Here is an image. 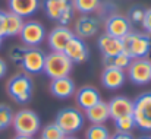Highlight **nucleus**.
<instances>
[{
	"label": "nucleus",
	"mask_w": 151,
	"mask_h": 139,
	"mask_svg": "<svg viewBox=\"0 0 151 139\" xmlns=\"http://www.w3.org/2000/svg\"><path fill=\"white\" fill-rule=\"evenodd\" d=\"M126 75L125 70L117 69V67H104L103 75H101V82L107 90H119L123 84H125Z\"/></svg>",
	"instance_id": "16"
},
{
	"label": "nucleus",
	"mask_w": 151,
	"mask_h": 139,
	"mask_svg": "<svg viewBox=\"0 0 151 139\" xmlns=\"http://www.w3.org/2000/svg\"><path fill=\"white\" fill-rule=\"evenodd\" d=\"M110 132L104 125H91L87 132H85V139H110Z\"/></svg>",
	"instance_id": "25"
},
{
	"label": "nucleus",
	"mask_w": 151,
	"mask_h": 139,
	"mask_svg": "<svg viewBox=\"0 0 151 139\" xmlns=\"http://www.w3.org/2000/svg\"><path fill=\"white\" fill-rule=\"evenodd\" d=\"M9 10L19 15L21 18H28L34 15L40 7V0H9Z\"/></svg>",
	"instance_id": "17"
},
{
	"label": "nucleus",
	"mask_w": 151,
	"mask_h": 139,
	"mask_svg": "<svg viewBox=\"0 0 151 139\" xmlns=\"http://www.w3.org/2000/svg\"><path fill=\"white\" fill-rule=\"evenodd\" d=\"M6 72H7V64H6V62L0 57V79L6 75Z\"/></svg>",
	"instance_id": "33"
},
{
	"label": "nucleus",
	"mask_w": 151,
	"mask_h": 139,
	"mask_svg": "<svg viewBox=\"0 0 151 139\" xmlns=\"http://www.w3.org/2000/svg\"><path fill=\"white\" fill-rule=\"evenodd\" d=\"M128 78L135 85H145L151 82V60L132 59L128 66Z\"/></svg>",
	"instance_id": "8"
},
{
	"label": "nucleus",
	"mask_w": 151,
	"mask_h": 139,
	"mask_svg": "<svg viewBox=\"0 0 151 139\" xmlns=\"http://www.w3.org/2000/svg\"><path fill=\"white\" fill-rule=\"evenodd\" d=\"M54 123L66 135H72L84 126V114L76 108H63L57 113Z\"/></svg>",
	"instance_id": "6"
},
{
	"label": "nucleus",
	"mask_w": 151,
	"mask_h": 139,
	"mask_svg": "<svg viewBox=\"0 0 151 139\" xmlns=\"http://www.w3.org/2000/svg\"><path fill=\"white\" fill-rule=\"evenodd\" d=\"M122 40L123 51L132 59H147L151 51V37L142 32H129Z\"/></svg>",
	"instance_id": "1"
},
{
	"label": "nucleus",
	"mask_w": 151,
	"mask_h": 139,
	"mask_svg": "<svg viewBox=\"0 0 151 139\" xmlns=\"http://www.w3.org/2000/svg\"><path fill=\"white\" fill-rule=\"evenodd\" d=\"M72 66H73V63L63 51H51L50 54H46L43 72L51 79L66 78V76H69Z\"/></svg>",
	"instance_id": "2"
},
{
	"label": "nucleus",
	"mask_w": 151,
	"mask_h": 139,
	"mask_svg": "<svg viewBox=\"0 0 151 139\" xmlns=\"http://www.w3.org/2000/svg\"><path fill=\"white\" fill-rule=\"evenodd\" d=\"M101 21L100 18H96L93 15H82L75 22V31L73 34L79 38H88L93 35H97L100 31Z\"/></svg>",
	"instance_id": "12"
},
{
	"label": "nucleus",
	"mask_w": 151,
	"mask_h": 139,
	"mask_svg": "<svg viewBox=\"0 0 151 139\" xmlns=\"http://www.w3.org/2000/svg\"><path fill=\"white\" fill-rule=\"evenodd\" d=\"M142 28H144V31L151 35V9H147L145 10V16H144V21H142Z\"/></svg>",
	"instance_id": "31"
},
{
	"label": "nucleus",
	"mask_w": 151,
	"mask_h": 139,
	"mask_svg": "<svg viewBox=\"0 0 151 139\" xmlns=\"http://www.w3.org/2000/svg\"><path fill=\"white\" fill-rule=\"evenodd\" d=\"M0 37H4V12H0Z\"/></svg>",
	"instance_id": "34"
},
{
	"label": "nucleus",
	"mask_w": 151,
	"mask_h": 139,
	"mask_svg": "<svg viewBox=\"0 0 151 139\" xmlns=\"http://www.w3.org/2000/svg\"><path fill=\"white\" fill-rule=\"evenodd\" d=\"M101 100L100 92L94 87H82L76 94V102L82 110H88Z\"/></svg>",
	"instance_id": "21"
},
{
	"label": "nucleus",
	"mask_w": 151,
	"mask_h": 139,
	"mask_svg": "<svg viewBox=\"0 0 151 139\" xmlns=\"http://www.w3.org/2000/svg\"><path fill=\"white\" fill-rule=\"evenodd\" d=\"M27 48H28V47H21V46L13 47V48L9 51V56H10L12 62L21 66V62H22V59H24V54H25Z\"/></svg>",
	"instance_id": "30"
},
{
	"label": "nucleus",
	"mask_w": 151,
	"mask_h": 139,
	"mask_svg": "<svg viewBox=\"0 0 151 139\" xmlns=\"http://www.w3.org/2000/svg\"><path fill=\"white\" fill-rule=\"evenodd\" d=\"M110 139H134L131 132H116Z\"/></svg>",
	"instance_id": "32"
},
{
	"label": "nucleus",
	"mask_w": 151,
	"mask_h": 139,
	"mask_svg": "<svg viewBox=\"0 0 151 139\" xmlns=\"http://www.w3.org/2000/svg\"><path fill=\"white\" fill-rule=\"evenodd\" d=\"M13 139H34V138H32V136H28V135H18V133H16V136Z\"/></svg>",
	"instance_id": "35"
},
{
	"label": "nucleus",
	"mask_w": 151,
	"mask_h": 139,
	"mask_svg": "<svg viewBox=\"0 0 151 139\" xmlns=\"http://www.w3.org/2000/svg\"><path fill=\"white\" fill-rule=\"evenodd\" d=\"M107 104H109L110 119H113V120L123 117V116H129L134 113V101L126 98V97L117 95V97L111 98L110 102H107Z\"/></svg>",
	"instance_id": "15"
},
{
	"label": "nucleus",
	"mask_w": 151,
	"mask_h": 139,
	"mask_svg": "<svg viewBox=\"0 0 151 139\" xmlns=\"http://www.w3.org/2000/svg\"><path fill=\"white\" fill-rule=\"evenodd\" d=\"M1 43H3V38L0 37V47H1Z\"/></svg>",
	"instance_id": "38"
},
{
	"label": "nucleus",
	"mask_w": 151,
	"mask_h": 139,
	"mask_svg": "<svg viewBox=\"0 0 151 139\" xmlns=\"http://www.w3.org/2000/svg\"><path fill=\"white\" fill-rule=\"evenodd\" d=\"M44 10L51 21L68 27L73 19V6L70 0H44Z\"/></svg>",
	"instance_id": "5"
},
{
	"label": "nucleus",
	"mask_w": 151,
	"mask_h": 139,
	"mask_svg": "<svg viewBox=\"0 0 151 139\" xmlns=\"http://www.w3.org/2000/svg\"><path fill=\"white\" fill-rule=\"evenodd\" d=\"M97 44H99L100 51L103 53V57H111V56H116L117 53L123 51L122 40L116 38V37H111L109 34L100 35L99 40H97Z\"/></svg>",
	"instance_id": "18"
},
{
	"label": "nucleus",
	"mask_w": 151,
	"mask_h": 139,
	"mask_svg": "<svg viewBox=\"0 0 151 139\" xmlns=\"http://www.w3.org/2000/svg\"><path fill=\"white\" fill-rule=\"evenodd\" d=\"M24 18L13 12L4 13V37H15L21 34V29L24 27Z\"/></svg>",
	"instance_id": "22"
},
{
	"label": "nucleus",
	"mask_w": 151,
	"mask_h": 139,
	"mask_svg": "<svg viewBox=\"0 0 151 139\" xmlns=\"http://www.w3.org/2000/svg\"><path fill=\"white\" fill-rule=\"evenodd\" d=\"M63 139H78V138H75V136H70V135H66Z\"/></svg>",
	"instance_id": "36"
},
{
	"label": "nucleus",
	"mask_w": 151,
	"mask_h": 139,
	"mask_svg": "<svg viewBox=\"0 0 151 139\" xmlns=\"http://www.w3.org/2000/svg\"><path fill=\"white\" fill-rule=\"evenodd\" d=\"M63 53L70 59L72 63H84V62L88 60V56H90L87 44L84 43L82 38H79L76 35L69 40V43L66 44Z\"/></svg>",
	"instance_id": "13"
},
{
	"label": "nucleus",
	"mask_w": 151,
	"mask_h": 139,
	"mask_svg": "<svg viewBox=\"0 0 151 139\" xmlns=\"http://www.w3.org/2000/svg\"><path fill=\"white\" fill-rule=\"evenodd\" d=\"M44 62H46V54L38 47H28L21 62V67L25 70V73L35 75L44 70Z\"/></svg>",
	"instance_id": "10"
},
{
	"label": "nucleus",
	"mask_w": 151,
	"mask_h": 139,
	"mask_svg": "<svg viewBox=\"0 0 151 139\" xmlns=\"http://www.w3.org/2000/svg\"><path fill=\"white\" fill-rule=\"evenodd\" d=\"M85 117L90 120L91 125H104L110 119V111H109V104L100 100L96 105L91 108L85 110Z\"/></svg>",
	"instance_id": "20"
},
{
	"label": "nucleus",
	"mask_w": 151,
	"mask_h": 139,
	"mask_svg": "<svg viewBox=\"0 0 151 139\" xmlns=\"http://www.w3.org/2000/svg\"><path fill=\"white\" fill-rule=\"evenodd\" d=\"M19 37H21V41L24 43V46L38 47L43 44V41L46 38V29L40 22L28 21V22L24 24Z\"/></svg>",
	"instance_id": "9"
},
{
	"label": "nucleus",
	"mask_w": 151,
	"mask_h": 139,
	"mask_svg": "<svg viewBox=\"0 0 151 139\" xmlns=\"http://www.w3.org/2000/svg\"><path fill=\"white\" fill-rule=\"evenodd\" d=\"M12 126L18 135L34 136L41 129V120L35 111L29 108H24V110H19L16 114H13Z\"/></svg>",
	"instance_id": "4"
},
{
	"label": "nucleus",
	"mask_w": 151,
	"mask_h": 139,
	"mask_svg": "<svg viewBox=\"0 0 151 139\" xmlns=\"http://www.w3.org/2000/svg\"><path fill=\"white\" fill-rule=\"evenodd\" d=\"M114 125L117 128V132H132L137 128V123H135V119H134L132 114L116 119L114 120Z\"/></svg>",
	"instance_id": "26"
},
{
	"label": "nucleus",
	"mask_w": 151,
	"mask_h": 139,
	"mask_svg": "<svg viewBox=\"0 0 151 139\" xmlns=\"http://www.w3.org/2000/svg\"><path fill=\"white\" fill-rule=\"evenodd\" d=\"M50 92L57 97V98H69L75 92V84L73 81L66 76V78H59V79H51L50 84Z\"/></svg>",
	"instance_id": "19"
},
{
	"label": "nucleus",
	"mask_w": 151,
	"mask_h": 139,
	"mask_svg": "<svg viewBox=\"0 0 151 139\" xmlns=\"http://www.w3.org/2000/svg\"><path fill=\"white\" fill-rule=\"evenodd\" d=\"M139 139H151V136H142V138H139Z\"/></svg>",
	"instance_id": "37"
},
{
	"label": "nucleus",
	"mask_w": 151,
	"mask_h": 139,
	"mask_svg": "<svg viewBox=\"0 0 151 139\" xmlns=\"http://www.w3.org/2000/svg\"><path fill=\"white\" fill-rule=\"evenodd\" d=\"M72 37H75L72 29H69L68 27H63V25H57L47 35V43H49L51 51H63Z\"/></svg>",
	"instance_id": "14"
},
{
	"label": "nucleus",
	"mask_w": 151,
	"mask_h": 139,
	"mask_svg": "<svg viewBox=\"0 0 151 139\" xmlns=\"http://www.w3.org/2000/svg\"><path fill=\"white\" fill-rule=\"evenodd\" d=\"M145 10L147 9H144L142 6H134V7H131L129 9V12H128V21L131 22V24H134V25H141L142 24V21H144V16H145Z\"/></svg>",
	"instance_id": "29"
},
{
	"label": "nucleus",
	"mask_w": 151,
	"mask_h": 139,
	"mask_svg": "<svg viewBox=\"0 0 151 139\" xmlns=\"http://www.w3.org/2000/svg\"><path fill=\"white\" fill-rule=\"evenodd\" d=\"M137 128L142 130H151V92L139 95L134 101V113H132Z\"/></svg>",
	"instance_id": "7"
},
{
	"label": "nucleus",
	"mask_w": 151,
	"mask_h": 139,
	"mask_svg": "<svg viewBox=\"0 0 151 139\" xmlns=\"http://www.w3.org/2000/svg\"><path fill=\"white\" fill-rule=\"evenodd\" d=\"M32 79L28 73H16L7 82V94L18 104H25L32 97Z\"/></svg>",
	"instance_id": "3"
},
{
	"label": "nucleus",
	"mask_w": 151,
	"mask_h": 139,
	"mask_svg": "<svg viewBox=\"0 0 151 139\" xmlns=\"http://www.w3.org/2000/svg\"><path fill=\"white\" fill-rule=\"evenodd\" d=\"M13 122V111L9 105L0 104V130L7 129Z\"/></svg>",
	"instance_id": "28"
},
{
	"label": "nucleus",
	"mask_w": 151,
	"mask_h": 139,
	"mask_svg": "<svg viewBox=\"0 0 151 139\" xmlns=\"http://www.w3.org/2000/svg\"><path fill=\"white\" fill-rule=\"evenodd\" d=\"M75 10H78L82 15H91L93 12H97L101 6V0H70Z\"/></svg>",
	"instance_id": "24"
},
{
	"label": "nucleus",
	"mask_w": 151,
	"mask_h": 139,
	"mask_svg": "<svg viewBox=\"0 0 151 139\" xmlns=\"http://www.w3.org/2000/svg\"><path fill=\"white\" fill-rule=\"evenodd\" d=\"M104 28H106V34L116 38H123L126 34L131 32V22L128 21L126 16L120 13H111L110 16L106 18Z\"/></svg>",
	"instance_id": "11"
},
{
	"label": "nucleus",
	"mask_w": 151,
	"mask_h": 139,
	"mask_svg": "<svg viewBox=\"0 0 151 139\" xmlns=\"http://www.w3.org/2000/svg\"><path fill=\"white\" fill-rule=\"evenodd\" d=\"M65 136L66 133L56 123H50L44 126V129L41 130V139H63Z\"/></svg>",
	"instance_id": "27"
},
{
	"label": "nucleus",
	"mask_w": 151,
	"mask_h": 139,
	"mask_svg": "<svg viewBox=\"0 0 151 139\" xmlns=\"http://www.w3.org/2000/svg\"><path fill=\"white\" fill-rule=\"evenodd\" d=\"M131 62H132V57L125 51H120V53H117L116 56H111V57H103L104 67L111 66V67H117V69H122V70L128 69Z\"/></svg>",
	"instance_id": "23"
}]
</instances>
